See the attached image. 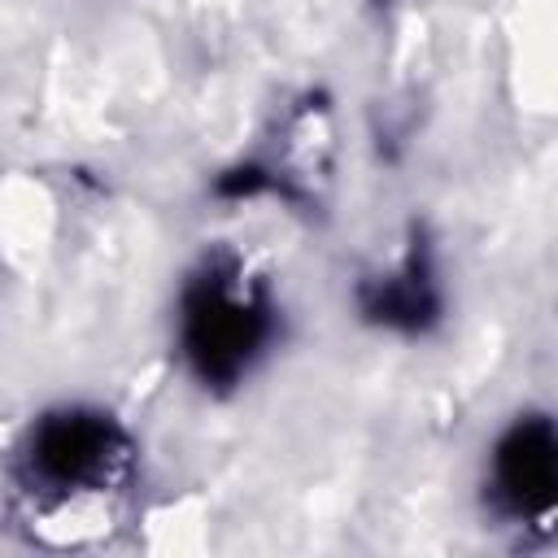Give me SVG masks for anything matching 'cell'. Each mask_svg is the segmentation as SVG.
I'll return each mask as SVG.
<instances>
[{"instance_id": "6da1fadb", "label": "cell", "mask_w": 558, "mask_h": 558, "mask_svg": "<svg viewBox=\"0 0 558 558\" xmlns=\"http://www.w3.org/2000/svg\"><path fill=\"white\" fill-rule=\"evenodd\" d=\"M275 336V305L270 296L235 266V262H205L201 275L183 292L179 310V340L183 357L201 384L227 388L248 375V366L266 353Z\"/></svg>"}, {"instance_id": "7a4b0ae2", "label": "cell", "mask_w": 558, "mask_h": 558, "mask_svg": "<svg viewBox=\"0 0 558 558\" xmlns=\"http://www.w3.org/2000/svg\"><path fill=\"white\" fill-rule=\"evenodd\" d=\"M22 462L35 493L70 501L118 484V475L131 462V440L113 414L92 405H65L31 427Z\"/></svg>"}, {"instance_id": "3957f363", "label": "cell", "mask_w": 558, "mask_h": 558, "mask_svg": "<svg viewBox=\"0 0 558 558\" xmlns=\"http://www.w3.org/2000/svg\"><path fill=\"white\" fill-rule=\"evenodd\" d=\"M558 484V436L545 414L514 418L493 449V497L514 519H549Z\"/></svg>"}, {"instance_id": "277c9868", "label": "cell", "mask_w": 558, "mask_h": 558, "mask_svg": "<svg viewBox=\"0 0 558 558\" xmlns=\"http://www.w3.org/2000/svg\"><path fill=\"white\" fill-rule=\"evenodd\" d=\"M436 310H440V296H436L427 270H423L414 257H410L397 275L379 279L375 292L366 296V314L379 318V323H388V327H401V331L427 327V323L436 318Z\"/></svg>"}]
</instances>
